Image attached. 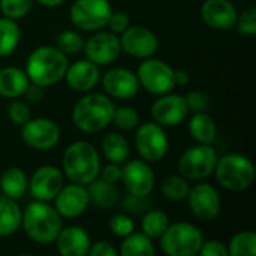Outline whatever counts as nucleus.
<instances>
[{
	"label": "nucleus",
	"mask_w": 256,
	"mask_h": 256,
	"mask_svg": "<svg viewBox=\"0 0 256 256\" xmlns=\"http://www.w3.org/2000/svg\"><path fill=\"white\" fill-rule=\"evenodd\" d=\"M21 226L26 236L39 244L52 243L63 228L62 216L57 213V210L48 202L36 200L27 204L26 210L22 212Z\"/></svg>",
	"instance_id": "nucleus-1"
},
{
	"label": "nucleus",
	"mask_w": 256,
	"mask_h": 256,
	"mask_svg": "<svg viewBox=\"0 0 256 256\" xmlns=\"http://www.w3.org/2000/svg\"><path fill=\"white\" fill-rule=\"evenodd\" d=\"M68 58L56 46L44 45L36 48L27 58L26 74L30 82L40 87H48L64 78L68 69Z\"/></svg>",
	"instance_id": "nucleus-2"
},
{
	"label": "nucleus",
	"mask_w": 256,
	"mask_h": 256,
	"mask_svg": "<svg viewBox=\"0 0 256 256\" xmlns=\"http://www.w3.org/2000/svg\"><path fill=\"white\" fill-rule=\"evenodd\" d=\"M116 105L100 93H88L81 98L72 110V122L76 129L84 134H96L104 130L111 122Z\"/></svg>",
	"instance_id": "nucleus-3"
},
{
	"label": "nucleus",
	"mask_w": 256,
	"mask_h": 256,
	"mask_svg": "<svg viewBox=\"0 0 256 256\" xmlns=\"http://www.w3.org/2000/svg\"><path fill=\"white\" fill-rule=\"evenodd\" d=\"M63 172L70 183L87 186L100 172L98 150L86 141L72 142L63 154Z\"/></svg>",
	"instance_id": "nucleus-4"
},
{
	"label": "nucleus",
	"mask_w": 256,
	"mask_h": 256,
	"mask_svg": "<svg viewBox=\"0 0 256 256\" xmlns=\"http://www.w3.org/2000/svg\"><path fill=\"white\" fill-rule=\"evenodd\" d=\"M219 184L231 192H242L252 186L255 180V166L249 158L231 153L218 159L213 171Z\"/></svg>",
	"instance_id": "nucleus-5"
},
{
	"label": "nucleus",
	"mask_w": 256,
	"mask_h": 256,
	"mask_svg": "<svg viewBox=\"0 0 256 256\" xmlns=\"http://www.w3.org/2000/svg\"><path fill=\"white\" fill-rule=\"evenodd\" d=\"M162 252L168 256H194L202 246V232L192 224H170L166 231L159 237Z\"/></svg>",
	"instance_id": "nucleus-6"
},
{
	"label": "nucleus",
	"mask_w": 256,
	"mask_h": 256,
	"mask_svg": "<svg viewBox=\"0 0 256 256\" xmlns=\"http://www.w3.org/2000/svg\"><path fill=\"white\" fill-rule=\"evenodd\" d=\"M218 159V153L212 144L194 146L180 156L178 172L186 180H204L213 174Z\"/></svg>",
	"instance_id": "nucleus-7"
},
{
	"label": "nucleus",
	"mask_w": 256,
	"mask_h": 256,
	"mask_svg": "<svg viewBox=\"0 0 256 256\" xmlns=\"http://www.w3.org/2000/svg\"><path fill=\"white\" fill-rule=\"evenodd\" d=\"M111 14L108 0H75L69 10L72 24L84 32H98L106 27Z\"/></svg>",
	"instance_id": "nucleus-8"
},
{
	"label": "nucleus",
	"mask_w": 256,
	"mask_h": 256,
	"mask_svg": "<svg viewBox=\"0 0 256 256\" xmlns=\"http://www.w3.org/2000/svg\"><path fill=\"white\" fill-rule=\"evenodd\" d=\"M136 78L140 86H142L148 93L156 96L166 94L176 87L172 68L165 62L152 57L146 58L140 64Z\"/></svg>",
	"instance_id": "nucleus-9"
},
{
	"label": "nucleus",
	"mask_w": 256,
	"mask_h": 256,
	"mask_svg": "<svg viewBox=\"0 0 256 256\" xmlns=\"http://www.w3.org/2000/svg\"><path fill=\"white\" fill-rule=\"evenodd\" d=\"M135 146L140 156L146 162L154 164L166 156L170 141L165 129L160 124L152 122V123H144L138 128L135 136Z\"/></svg>",
	"instance_id": "nucleus-10"
},
{
	"label": "nucleus",
	"mask_w": 256,
	"mask_h": 256,
	"mask_svg": "<svg viewBox=\"0 0 256 256\" xmlns=\"http://www.w3.org/2000/svg\"><path fill=\"white\" fill-rule=\"evenodd\" d=\"M21 128L24 144L38 152L51 150L60 140V129L50 118H30Z\"/></svg>",
	"instance_id": "nucleus-11"
},
{
	"label": "nucleus",
	"mask_w": 256,
	"mask_h": 256,
	"mask_svg": "<svg viewBox=\"0 0 256 256\" xmlns=\"http://www.w3.org/2000/svg\"><path fill=\"white\" fill-rule=\"evenodd\" d=\"M186 200L192 214L201 222H212L220 213L219 192L208 183H200L190 188Z\"/></svg>",
	"instance_id": "nucleus-12"
},
{
	"label": "nucleus",
	"mask_w": 256,
	"mask_h": 256,
	"mask_svg": "<svg viewBox=\"0 0 256 256\" xmlns=\"http://www.w3.org/2000/svg\"><path fill=\"white\" fill-rule=\"evenodd\" d=\"M120 45L124 52L136 58L153 57L159 48L156 34L142 26H129L120 38Z\"/></svg>",
	"instance_id": "nucleus-13"
},
{
	"label": "nucleus",
	"mask_w": 256,
	"mask_h": 256,
	"mask_svg": "<svg viewBox=\"0 0 256 256\" xmlns=\"http://www.w3.org/2000/svg\"><path fill=\"white\" fill-rule=\"evenodd\" d=\"M84 52L87 60L98 66L112 63L122 52L120 38L112 32H99L84 40Z\"/></svg>",
	"instance_id": "nucleus-14"
},
{
	"label": "nucleus",
	"mask_w": 256,
	"mask_h": 256,
	"mask_svg": "<svg viewBox=\"0 0 256 256\" xmlns=\"http://www.w3.org/2000/svg\"><path fill=\"white\" fill-rule=\"evenodd\" d=\"M63 188V172L52 166L44 165L38 168L28 180V192L36 201L50 202Z\"/></svg>",
	"instance_id": "nucleus-15"
},
{
	"label": "nucleus",
	"mask_w": 256,
	"mask_h": 256,
	"mask_svg": "<svg viewBox=\"0 0 256 256\" xmlns=\"http://www.w3.org/2000/svg\"><path fill=\"white\" fill-rule=\"evenodd\" d=\"M124 189L129 194L148 196L154 188V174L150 168L148 162L142 160H129L124 162L122 168V178Z\"/></svg>",
	"instance_id": "nucleus-16"
},
{
	"label": "nucleus",
	"mask_w": 256,
	"mask_h": 256,
	"mask_svg": "<svg viewBox=\"0 0 256 256\" xmlns=\"http://www.w3.org/2000/svg\"><path fill=\"white\" fill-rule=\"evenodd\" d=\"M188 106L183 96L176 93L162 94L153 105H152V117L154 123L160 124L162 128H171L180 124L188 117Z\"/></svg>",
	"instance_id": "nucleus-17"
},
{
	"label": "nucleus",
	"mask_w": 256,
	"mask_h": 256,
	"mask_svg": "<svg viewBox=\"0 0 256 256\" xmlns=\"http://www.w3.org/2000/svg\"><path fill=\"white\" fill-rule=\"evenodd\" d=\"M54 208L62 218L74 219L81 216L86 208L88 207V194L86 186L70 183L68 186L63 184V188L56 195Z\"/></svg>",
	"instance_id": "nucleus-18"
},
{
	"label": "nucleus",
	"mask_w": 256,
	"mask_h": 256,
	"mask_svg": "<svg viewBox=\"0 0 256 256\" xmlns=\"http://www.w3.org/2000/svg\"><path fill=\"white\" fill-rule=\"evenodd\" d=\"M102 86L105 92L116 99H130L140 90L136 74L124 68L110 69L102 78Z\"/></svg>",
	"instance_id": "nucleus-19"
},
{
	"label": "nucleus",
	"mask_w": 256,
	"mask_h": 256,
	"mask_svg": "<svg viewBox=\"0 0 256 256\" xmlns=\"http://www.w3.org/2000/svg\"><path fill=\"white\" fill-rule=\"evenodd\" d=\"M204 22L214 30H231L236 27L238 12L230 0H206L201 8Z\"/></svg>",
	"instance_id": "nucleus-20"
},
{
	"label": "nucleus",
	"mask_w": 256,
	"mask_h": 256,
	"mask_svg": "<svg viewBox=\"0 0 256 256\" xmlns=\"http://www.w3.org/2000/svg\"><path fill=\"white\" fill-rule=\"evenodd\" d=\"M64 78L72 90L81 93L90 92L98 86L100 80L99 66L90 60H78L70 66H68Z\"/></svg>",
	"instance_id": "nucleus-21"
},
{
	"label": "nucleus",
	"mask_w": 256,
	"mask_h": 256,
	"mask_svg": "<svg viewBox=\"0 0 256 256\" xmlns=\"http://www.w3.org/2000/svg\"><path fill=\"white\" fill-rule=\"evenodd\" d=\"M62 256H86L90 249V236L81 226L62 228L54 240Z\"/></svg>",
	"instance_id": "nucleus-22"
},
{
	"label": "nucleus",
	"mask_w": 256,
	"mask_h": 256,
	"mask_svg": "<svg viewBox=\"0 0 256 256\" xmlns=\"http://www.w3.org/2000/svg\"><path fill=\"white\" fill-rule=\"evenodd\" d=\"M88 204L100 210H110L118 202V190L114 183H110L104 178H94L88 183Z\"/></svg>",
	"instance_id": "nucleus-23"
},
{
	"label": "nucleus",
	"mask_w": 256,
	"mask_h": 256,
	"mask_svg": "<svg viewBox=\"0 0 256 256\" xmlns=\"http://www.w3.org/2000/svg\"><path fill=\"white\" fill-rule=\"evenodd\" d=\"M30 84V80L26 74V70L8 66L0 69V94L9 99L22 96L27 86Z\"/></svg>",
	"instance_id": "nucleus-24"
},
{
	"label": "nucleus",
	"mask_w": 256,
	"mask_h": 256,
	"mask_svg": "<svg viewBox=\"0 0 256 256\" xmlns=\"http://www.w3.org/2000/svg\"><path fill=\"white\" fill-rule=\"evenodd\" d=\"M22 212L20 210L16 200L0 196V237L14 236L21 226Z\"/></svg>",
	"instance_id": "nucleus-25"
},
{
	"label": "nucleus",
	"mask_w": 256,
	"mask_h": 256,
	"mask_svg": "<svg viewBox=\"0 0 256 256\" xmlns=\"http://www.w3.org/2000/svg\"><path fill=\"white\" fill-rule=\"evenodd\" d=\"M27 186H28V180H27L26 172L21 168H16V166L8 168L0 177L2 194L8 198H12V200L22 198L24 194L27 192Z\"/></svg>",
	"instance_id": "nucleus-26"
},
{
	"label": "nucleus",
	"mask_w": 256,
	"mask_h": 256,
	"mask_svg": "<svg viewBox=\"0 0 256 256\" xmlns=\"http://www.w3.org/2000/svg\"><path fill=\"white\" fill-rule=\"evenodd\" d=\"M189 134L198 144H213L218 135L214 120L204 112H194L189 122Z\"/></svg>",
	"instance_id": "nucleus-27"
},
{
	"label": "nucleus",
	"mask_w": 256,
	"mask_h": 256,
	"mask_svg": "<svg viewBox=\"0 0 256 256\" xmlns=\"http://www.w3.org/2000/svg\"><path fill=\"white\" fill-rule=\"evenodd\" d=\"M156 254L154 244L144 232H130L123 237L118 255L122 256H153Z\"/></svg>",
	"instance_id": "nucleus-28"
},
{
	"label": "nucleus",
	"mask_w": 256,
	"mask_h": 256,
	"mask_svg": "<svg viewBox=\"0 0 256 256\" xmlns=\"http://www.w3.org/2000/svg\"><path fill=\"white\" fill-rule=\"evenodd\" d=\"M102 153L108 162L123 165L129 158L128 140L120 134H108L102 140Z\"/></svg>",
	"instance_id": "nucleus-29"
},
{
	"label": "nucleus",
	"mask_w": 256,
	"mask_h": 256,
	"mask_svg": "<svg viewBox=\"0 0 256 256\" xmlns=\"http://www.w3.org/2000/svg\"><path fill=\"white\" fill-rule=\"evenodd\" d=\"M20 26L16 20L3 16L0 18V57L10 56L20 44Z\"/></svg>",
	"instance_id": "nucleus-30"
},
{
	"label": "nucleus",
	"mask_w": 256,
	"mask_h": 256,
	"mask_svg": "<svg viewBox=\"0 0 256 256\" xmlns=\"http://www.w3.org/2000/svg\"><path fill=\"white\" fill-rule=\"evenodd\" d=\"M170 226L168 216L160 210H148L142 216V232L150 238H159Z\"/></svg>",
	"instance_id": "nucleus-31"
},
{
	"label": "nucleus",
	"mask_w": 256,
	"mask_h": 256,
	"mask_svg": "<svg viewBox=\"0 0 256 256\" xmlns=\"http://www.w3.org/2000/svg\"><path fill=\"white\" fill-rule=\"evenodd\" d=\"M228 255L231 256H255L256 234L254 231H243L236 234L228 244Z\"/></svg>",
	"instance_id": "nucleus-32"
},
{
	"label": "nucleus",
	"mask_w": 256,
	"mask_h": 256,
	"mask_svg": "<svg viewBox=\"0 0 256 256\" xmlns=\"http://www.w3.org/2000/svg\"><path fill=\"white\" fill-rule=\"evenodd\" d=\"M190 186L182 176H170L162 182V194L170 201H183L188 198Z\"/></svg>",
	"instance_id": "nucleus-33"
},
{
	"label": "nucleus",
	"mask_w": 256,
	"mask_h": 256,
	"mask_svg": "<svg viewBox=\"0 0 256 256\" xmlns=\"http://www.w3.org/2000/svg\"><path fill=\"white\" fill-rule=\"evenodd\" d=\"M56 48L63 54H76L84 48V39L80 33L74 30H64L56 38Z\"/></svg>",
	"instance_id": "nucleus-34"
},
{
	"label": "nucleus",
	"mask_w": 256,
	"mask_h": 256,
	"mask_svg": "<svg viewBox=\"0 0 256 256\" xmlns=\"http://www.w3.org/2000/svg\"><path fill=\"white\" fill-rule=\"evenodd\" d=\"M120 207L124 213L132 214V216H140L144 214L146 212L150 210L152 207V201L147 200V196H141V195H134L129 194L120 201Z\"/></svg>",
	"instance_id": "nucleus-35"
},
{
	"label": "nucleus",
	"mask_w": 256,
	"mask_h": 256,
	"mask_svg": "<svg viewBox=\"0 0 256 256\" xmlns=\"http://www.w3.org/2000/svg\"><path fill=\"white\" fill-rule=\"evenodd\" d=\"M112 122L120 130H132L136 128L140 122V116L136 110H134L132 106H120L114 110Z\"/></svg>",
	"instance_id": "nucleus-36"
},
{
	"label": "nucleus",
	"mask_w": 256,
	"mask_h": 256,
	"mask_svg": "<svg viewBox=\"0 0 256 256\" xmlns=\"http://www.w3.org/2000/svg\"><path fill=\"white\" fill-rule=\"evenodd\" d=\"M33 6V0H0V10L4 16L20 20L28 14Z\"/></svg>",
	"instance_id": "nucleus-37"
},
{
	"label": "nucleus",
	"mask_w": 256,
	"mask_h": 256,
	"mask_svg": "<svg viewBox=\"0 0 256 256\" xmlns=\"http://www.w3.org/2000/svg\"><path fill=\"white\" fill-rule=\"evenodd\" d=\"M110 230L120 238L129 236L130 232L135 231V224L134 220L124 214V213H120V214H114L111 219H110Z\"/></svg>",
	"instance_id": "nucleus-38"
},
{
	"label": "nucleus",
	"mask_w": 256,
	"mask_h": 256,
	"mask_svg": "<svg viewBox=\"0 0 256 256\" xmlns=\"http://www.w3.org/2000/svg\"><path fill=\"white\" fill-rule=\"evenodd\" d=\"M8 117L9 120L16 124V126H22L24 123H27L32 117L30 108L26 102L22 100H14L9 106H8Z\"/></svg>",
	"instance_id": "nucleus-39"
},
{
	"label": "nucleus",
	"mask_w": 256,
	"mask_h": 256,
	"mask_svg": "<svg viewBox=\"0 0 256 256\" xmlns=\"http://www.w3.org/2000/svg\"><path fill=\"white\" fill-rule=\"evenodd\" d=\"M236 27L240 34H246V36L256 34V9L250 8L246 9L243 14H240L237 16Z\"/></svg>",
	"instance_id": "nucleus-40"
},
{
	"label": "nucleus",
	"mask_w": 256,
	"mask_h": 256,
	"mask_svg": "<svg viewBox=\"0 0 256 256\" xmlns=\"http://www.w3.org/2000/svg\"><path fill=\"white\" fill-rule=\"evenodd\" d=\"M184 100L188 110L192 112H204L208 108V98L201 92H190Z\"/></svg>",
	"instance_id": "nucleus-41"
},
{
	"label": "nucleus",
	"mask_w": 256,
	"mask_h": 256,
	"mask_svg": "<svg viewBox=\"0 0 256 256\" xmlns=\"http://www.w3.org/2000/svg\"><path fill=\"white\" fill-rule=\"evenodd\" d=\"M201 256H230L228 248L219 240L202 242V246L198 252Z\"/></svg>",
	"instance_id": "nucleus-42"
},
{
	"label": "nucleus",
	"mask_w": 256,
	"mask_h": 256,
	"mask_svg": "<svg viewBox=\"0 0 256 256\" xmlns=\"http://www.w3.org/2000/svg\"><path fill=\"white\" fill-rule=\"evenodd\" d=\"M106 27H110V30L116 34L123 33L129 27V16L124 12H112L110 15Z\"/></svg>",
	"instance_id": "nucleus-43"
},
{
	"label": "nucleus",
	"mask_w": 256,
	"mask_h": 256,
	"mask_svg": "<svg viewBox=\"0 0 256 256\" xmlns=\"http://www.w3.org/2000/svg\"><path fill=\"white\" fill-rule=\"evenodd\" d=\"M90 256H117L118 250H116V248L108 243V242H98L94 244H90L88 254Z\"/></svg>",
	"instance_id": "nucleus-44"
},
{
	"label": "nucleus",
	"mask_w": 256,
	"mask_h": 256,
	"mask_svg": "<svg viewBox=\"0 0 256 256\" xmlns=\"http://www.w3.org/2000/svg\"><path fill=\"white\" fill-rule=\"evenodd\" d=\"M102 177L100 178H104V180H106V182H110V183H118L120 182V178H122V168H120V165H117V164H108L106 166H104V170H102Z\"/></svg>",
	"instance_id": "nucleus-45"
},
{
	"label": "nucleus",
	"mask_w": 256,
	"mask_h": 256,
	"mask_svg": "<svg viewBox=\"0 0 256 256\" xmlns=\"http://www.w3.org/2000/svg\"><path fill=\"white\" fill-rule=\"evenodd\" d=\"M24 96H26V99H27L28 102L36 104V102H39V100L44 98V87H40V86L32 82V84L27 86V88H26V92H24Z\"/></svg>",
	"instance_id": "nucleus-46"
},
{
	"label": "nucleus",
	"mask_w": 256,
	"mask_h": 256,
	"mask_svg": "<svg viewBox=\"0 0 256 256\" xmlns=\"http://www.w3.org/2000/svg\"><path fill=\"white\" fill-rule=\"evenodd\" d=\"M190 81V76L186 70H174V82L176 86H186Z\"/></svg>",
	"instance_id": "nucleus-47"
},
{
	"label": "nucleus",
	"mask_w": 256,
	"mask_h": 256,
	"mask_svg": "<svg viewBox=\"0 0 256 256\" xmlns=\"http://www.w3.org/2000/svg\"><path fill=\"white\" fill-rule=\"evenodd\" d=\"M36 2H39L42 6H45V8H57V6H60L64 0H36Z\"/></svg>",
	"instance_id": "nucleus-48"
}]
</instances>
